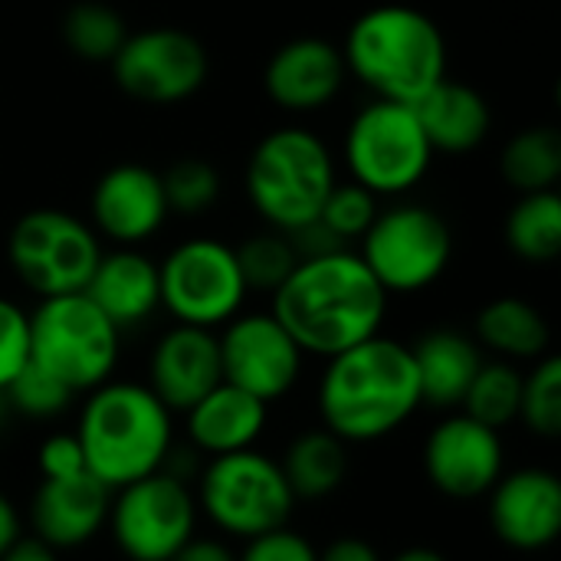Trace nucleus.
I'll use <instances>...</instances> for the list:
<instances>
[{"mask_svg": "<svg viewBox=\"0 0 561 561\" xmlns=\"http://www.w3.org/2000/svg\"><path fill=\"white\" fill-rule=\"evenodd\" d=\"M273 316L306 355L332 358L381 332L388 293L355 250L299 260L273 293Z\"/></svg>", "mask_w": 561, "mask_h": 561, "instance_id": "nucleus-1", "label": "nucleus"}, {"mask_svg": "<svg viewBox=\"0 0 561 561\" xmlns=\"http://www.w3.org/2000/svg\"><path fill=\"white\" fill-rule=\"evenodd\" d=\"M316 401L322 427L345 444L391 437L424 404L411 345L378 332L325 358Z\"/></svg>", "mask_w": 561, "mask_h": 561, "instance_id": "nucleus-2", "label": "nucleus"}, {"mask_svg": "<svg viewBox=\"0 0 561 561\" xmlns=\"http://www.w3.org/2000/svg\"><path fill=\"white\" fill-rule=\"evenodd\" d=\"M171 417L148 385L108 378L92 388L76 424L85 470L112 493L158 473L174 447Z\"/></svg>", "mask_w": 561, "mask_h": 561, "instance_id": "nucleus-3", "label": "nucleus"}, {"mask_svg": "<svg viewBox=\"0 0 561 561\" xmlns=\"http://www.w3.org/2000/svg\"><path fill=\"white\" fill-rule=\"evenodd\" d=\"M348 76L375 99L414 105L427 89L447 79V39L417 7L381 3L365 10L342 43Z\"/></svg>", "mask_w": 561, "mask_h": 561, "instance_id": "nucleus-4", "label": "nucleus"}, {"mask_svg": "<svg viewBox=\"0 0 561 561\" xmlns=\"http://www.w3.org/2000/svg\"><path fill=\"white\" fill-rule=\"evenodd\" d=\"M247 197L273 230H296L319 217L339 181L332 148L302 125H283L263 135L247 161Z\"/></svg>", "mask_w": 561, "mask_h": 561, "instance_id": "nucleus-5", "label": "nucleus"}, {"mask_svg": "<svg viewBox=\"0 0 561 561\" xmlns=\"http://www.w3.org/2000/svg\"><path fill=\"white\" fill-rule=\"evenodd\" d=\"M122 332L85 293L39 299L30 312V362L59 378L72 394L105 385L118 365Z\"/></svg>", "mask_w": 561, "mask_h": 561, "instance_id": "nucleus-6", "label": "nucleus"}, {"mask_svg": "<svg viewBox=\"0 0 561 561\" xmlns=\"http://www.w3.org/2000/svg\"><path fill=\"white\" fill-rule=\"evenodd\" d=\"M197 510L233 539H256L283 529L296 510V496L283 467L256 447L207 457L197 473Z\"/></svg>", "mask_w": 561, "mask_h": 561, "instance_id": "nucleus-7", "label": "nucleus"}, {"mask_svg": "<svg viewBox=\"0 0 561 561\" xmlns=\"http://www.w3.org/2000/svg\"><path fill=\"white\" fill-rule=\"evenodd\" d=\"M342 158L355 184L378 197H401L427 178L434 148L411 105L371 99L352 115Z\"/></svg>", "mask_w": 561, "mask_h": 561, "instance_id": "nucleus-8", "label": "nucleus"}, {"mask_svg": "<svg viewBox=\"0 0 561 561\" xmlns=\"http://www.w3.org/2000/svg\"><path fill=\"white\" fill-rule=\"evenodd\" d=\"M358 243L362 263L388 296H411L434 286L454 256V233L447 220L434 207L414 201L378 210Z\"/></svg>", "mask_w": 561, "mask_h": 561, "instance_id": "nucleus-9", "label": "nucleus"}, {"mask_svg": "<svg viewBox=\"0 0 561 561\" xmlns=\"http://www.w3.org/2000/svg\"><path fill=\"white\" fill-rule=\"evenodd\" d=\"M99 256V233L56 207L26 210L7 237L10 270L39 299L82 293Z\"/></svg>", "mask_w": 561, "mask_h": 561, "instance_id": "nucleus-10", "label": "nucleus"}, {"mask_svg": "<svg viewBox=\"0 0 561 561\" xmlns=\"http://www.w3.org/2000/svg\"><path fill=\"white\" fill-rule=\"evenodd\" d=\"M158 279L161 309H168L174 322L197 329H224L243 312L250 296L233 247L214 237H191L178 243L158 263Z\"/></svg>", "mask_w": 561, "mask_h": 561, "instance_id": "nucleus-11", "label": "nucleus"}, {"mask_svg": "<svg viewBox=\"0 0 561 561\" xmlns=\"http://www.w3.org/2000/svg\"><path fill=\"white\" fill-rule=\"evenodd\" d=\"M197 513L191 483L158 470L112 493L105 526L128 561H171L194 539Z\"/></svg>", "mask_w": 561, "mask_h": 561, "instance_id": "nucleus-12", "label": "nucleus"}, {"mask_svg": "<svg viewBox=\"0 0 561 561\" xmlns=\"http://www.w3.org/2000/svg\"><path fill=\"white\" fill-rule=\"evenodd\" d=\"M108 66L115 85L145 105H178L197 95L210 72L204 43L178 26L128 33Z\"/></svg>", "mask_w": 561, "mask_h": 561, "instance_id": "nucleus-13", "label": "nucleus"}, {"mask_svg": "<svg viewBox=\"0 0 561 561\" xmlns=\"http://www.w3.org/2000/svg\"><path fill=\"white\" fill-rule=\"evenodd\" d=\"M224 381L273 404L286 398L299 375L306 352L283 329L273 312H240L217 335Z\"/></svg>", "mask_w": 561, "mask_h": 561, "instance_id": "nucleus-14", "label": "nucleus"}, {"mask_svg": "<svg viewBox=\"0 0 561 561\" xmlns=\"http://www.w3.org/2000/svg\"><path fill=\"white\" fill-rule=\"evenodd\" d=\"M506 470L500 431L467 417H444L424 444V473L431 486L450 500L486 496Z\"/></svg>", "mask_w": 561, "mask_h": 561, "instance_id": "nucleus-15", "label": "nucleus"}, {"mask_svg": "<svg viewBox=\"0 0 561 561\" xmlns=\"http://www.w3.org/2000/svg\"><path fill=\"white\" fill-rule=\"evenodd\" d=\"M92 230L108 237L115 247H141L171 217L161 174L148 164H115L108 168L89 201Z\"/></svg>", "mask_w": 561, "mask_h": 561, "instance_id": "nucleus-16", "label": "nucleus"}, {"mask_svg": "<svg viewBox=\"0 0 561 561\" xmlns=\"http://www.w3.org/2000/svg\"><path fill=\"white\" fill-rule=\"evenodd\" d=\"M490 496V526L516 552H542L561 533V483L556 473L526 467L503 473Z\"/></svg>", "mask_w": 561, "mask_h": 561, "instance_id": "nucleus-17", "label": "nucleus"}, {"mask_svg": "<svg viewBox=\"0 0 561 561\" xmlns=\"http://www.w3.org/2000/svg\"><path fill=\"white\" fill-rule=\"evenodd\" d=\"M345 79L348 69L342 59V46L319 36H299L283 43L263 69L266 95L283 112L296 115H309L332 105L345 89Z\"/></svg>", "mask_w": 561, "mask_h": 561, "instance_id": "nucleus-18", "label": "nucleus"}, {"mask_svg": "<svg viewBox=\"0 0 561 561\" xmlns=\"http://www.w3.org/2000/svg\"><path fill=\"white\" fill-rule=\"evenodd\" d=\"M220 381L224 371L214 329L174 322L154 342L148 362V388L171 414H187Z\"/></svg>", "mask_w": 561, "mask_h": 561, "instance_id": "nucleus-19", "label": "nucleus"}, {"mask_svg": "<svg viewBox=\"0 0 561 561\" xmlns=\"http://www.w3.org/2000/svg\"><path fill=\"white\" fill-rule=\"evenodd\" d=\"M112 490L92 473L69 480H43L30 500L33 536L53 546L56 552L79 549L92 542L108 523Z\"/></svg>", "mask_w": 561, "mask_h": 561, "instance_id": "nucleus-20", "label": "nucleus"}, {"mask_svg": "<svg viewBox=\"0 0 561 561\" xmlns=\"http://www.w3.org/2000/svg\"><path fill=\"white\" fill-rule=\"evenodd\" d=\"M82 293L118 332L145 325L161 309L158 263L138 247H115L108 253L102 250Z\"/></svg>", "mask_w": 561, "mask_h": 561, "instance_id": "nucleus-21", "label": "nucleus"}, {"mask_svg": "<svg viewBox=\"0 0 561 561\" xmlns=\"http://www.w3.org/2000/svg\"><path fill=\"white\" fill-rule=\"evenodd\" d=\"M184 417L191 447L201 457H224L256 447L270 421V404L220 381Z\"/></svg>", "mask_w": 561, "mask_h": 561, "instance_id": "nucleus-22", "label": "nucleus"}, {"mask_svg": "<svg viewBox=\"0 0 561 561\" xmlns=\"http://www.w3.org/2000/svg\"><path fill=\"white\" fill-rule=\"evenodd\" d=\"M411 108H414L434 154L437 151L467 154L486 141L490 125H493L490 102L473 85L457 82V79H440Z\"/></svg>", "mask_w": 561, "mask_h": 561, "instance_id": "nucleus-23", "label": "nucleus"}, {"mask_svg": "<svg viewBox=\"0 0 561 561\" xmlns=\"http://www.w3.org/2000/svg\"><path fill=\"white\" fill-rule=\"evenodd\" d=\"M411 355L421 381V401L437 411L460 408L470 381L483 365V348L477 345V339L457 329H434L421 335Z\"/></svg>", "mask_w": 561, "mask_h": 561, "instance_id": "nucleus-24", "label": "nucleus"}, {"mask_svg": "<svg viewBox=\"0 0 561 561\" xmlns=\"http://www.w3.org/2000/svg\"><path fill=\"white\" fill-rule=\"evenodd\" d=\"M552 332L546 316L516 296L493 299L477 316V345L503 362H539L549 352Z\"/></svg>", "mask_w": 561, "mask_h": 561, "instance_id": "nucleus-25", "label": "nucleus"}, {"mask_svg": "<svg viewBox=\"0 0 561 561\" xmlns=\"http://www.w3.org/2000/svg\"><path fill=\"white\" fill-rule=\"evenodd\" d=\"M283 477L296 500H325L348 477V444L332 431H302L279 460Z\"/></svg>", "mask_w": 561, "mask_h": 561, "instance_id": "nucleus-26", "label": "nucleus"}, {"mask_svg": "<svg viewBox=\"0 0 561 561\" xmlns=\"http://www.w3.org/2000/svg\"><path fill=\"white\" fill-rule=\"evenodd\" d=\"M500 174L519 194L556 191L561 181V131L556 125L523 128L500 154Z\"/></svg>", "mask_w": 561, "mask_h": 561, "instance_id": "nucleus-27", "label": "nucleus"}, {"mask_svg": "<svg viewBox=\"0 0 561 561\" xmlns=\"http://www.w3.org/2000/svg\"><path fill=\"white\" fill-rule=\"evenodd\" d=\"M506 243L526 263H552L561 253L559 191L519 194L506 217Z\"/></svg>", "mask_w": 561, "mask_h": 561, "instance_id": "nucleus-28", "label": "nucleus"}, {"mask_svg": "<svg viewBox=\"0 0 561 561\" xmlns=\"http://www.w3.org/2000/svg\"><path fill=\"white\" fill-rule=\"evenodd\" d=\"M519 401H523V371L513 362H483L477 378L470 381L463 394V414L503 431L519 421Z\"/></svg>", "mask_w": 561, "mask_h": 561, "instance_id": "nucleus-29", "label": "nucleus"}, {"mask_svg": "<svg viewBox=\"0 0 561 561\" xmlns=\"http://www.w3.org/2000/svg\"><path fill=\"white\" fill-rule=\"evenodd\" d=\"M125 36H128V26L122 13L95 0H82L69 7L62 16V39L85 62H112Z\"/></svg>", "mask_w": 561, "mask_h": 561, "instance_id": "nucleus-30", "label": "nucleus"}, {"mask_svg": "<svg viewBox=\"0 0 561 561\" xmlns=\"http://www.w3.org/2000/svg\"><path fill=\"white\" fill-rule=\"evenodd\" d=\"M233 253H237V263L250 293H276L299 263L289 237L273 227L247 237L240 247H233Z\"/></svg>", "mask_w": 561, "mask_h": 561, "instance_id": "nucleus-31", "label": "nucleus"}, {"mask_svg": "<svg viewBox=\"0 0 561 561\" xmlns=\"http://www.w3.org/2000/svg\"><path fill=\"white\" fill-rule=\"evenodd\" d=\"M161 187L168 210L178 217H201L220 201V174L210 161L204 158H178L161 171Z\"/></svg>", "mask_w": 561, "mask_h": 561, "instance_id": "nucleus-32", "label": "nucleus"}, {"mask_svg": "<svg viewBox=\"0 0 561 561\" xmlns=\"http://www.w3.org/2000/svg\"><path fill=\"white\" fill-rule=\"evenodd\" d=\"M519 421L542 440L561 434V362L556 355H542L536 368L523 375Z\"/></svg>", "mask_w": 561, "mask_h": 561, "instance_id": "nucleus-33", "label": "nucleus"}, {"mask_svg": "<svg viewBox=\"0 0 561 561\" xmlns=\"http://www.w3.org/2000/svg\"><path fill=\"white\" fill-rule=\"evenodd\" d=\"M3 394L10 401V411L20 414V417H30V421H53L76 398L59 378H53L49 371H43L36 362H26L13 375V381L3 388Z\"/></svg>", "mask_w": 561, "mask_h": 561, "instance_id": "nucleus-34", "label": "nucleus"}, {"mask_svg": "<svg viewBox=\"0 0 561 561\" xmlns=\"http://www.w3.org/2000/svg\"><path fill=\"white\" fill-rule=\"evenodd\" d=\"M378 210H381L378 194H371L368 187H362L355 181H335V187L329 191V197L319 210V220L348 247L368 233Z\"/></svg>", "mask_w": 561, "mask_h": 561, "instance_id": "nucleus-35", "label": "nucleus"}, {"mask_svg": "<svg viewBox=\"0 0 561 561\" xmlns=\"http://www.w3.org/2000/svg\"><path fill=\"white\" fill-rule=\"evenodd\" d=\"M30 362V312L0 296V391Z\"/></svg>", "mask_w": 561, "mask_h": 561, "instance_id": "nucleus-36", "label": "nucleus"}, {"mask_svg": "<svg viewBox=\"0 0 561 561\" xmlns=\"http://www.w3.org/2000/svg\"><path fill=\"white\" fill-rule=\"evenodd\" d=\"M237 561H319V552L306 536L283 526L256 539H247V549L237 556Z\"/></svg>", "mask_w": 561, "mask_h": 561, "instance_id": "nucleus-37", "label": "nucleus"}, {"mask_svg": "<svg viewBox=\"0 0 561 561\" xmlns=\"http://www.w3.org/2000/svg\"><path fill=\"white\" fill-rule=\"evenodd\" d=\"M36 463H39L43 480H69V477H79V473H89L85 470V454H82V444H79L76 434L46 437L39 444Z\"/></svg>", "mask_w": 561, "mask_h": 561, "instance_id": "nucleus-38", "label": "nucleus"}, {"mask_svg": "<svg viewBox=\"0 0 561 561\" xmlns=\"http://www.w3.org/2000/svg\"><path fill=\"white\" fill-rule=\"evenodd\" d=\"M286 237H289V243H293V250H296L299 260H312V256H325V253L345 250V243H342L319 217L306 220L302 227L289 230Z\"/></svg>", "mask_w": 561, "mask_h": 561, "instance_id": "nucleus-39", "label": "nucleus"}, {"mask_svg": "<svg viewBox=\"0 0 561 561\" xmlns=\"http://www.w3.org/2000/svg\"><path fill=\"white\" fill-rule=\"evenodd\" d=\"M319 561H385V559H381V552H378L368 539L342 536V539H335L325 552H319Z\"/></svg>", "mask_w": 561, "mask_h": 561, "instance_id": "nucleus-40", "label": "nucleus"}, {"mask_svg": "<svg viewBox=\"0 0 561 561\" xmlns=\"http://www.w3.org/2000/svg\"><path fill=\"white\" fill-rule=\"evenodd\" d=\"M171 561H237V556L230 552V546H224L220 539H191L187 546H181Z\"/></svg>", "mask_w": 561, "mask_h": 561, "instance_id": "nucleus-41", "label": "nucleus"}, {"mask_svg": "<svg viewBox=\"0 0 561 561\" xmlns=\"http://www.w3.org/2000/svg\"><path fill=\"white\" fill-rule=\"evenodd\" d=\"M0 561H59V552L53 546H46L43 539H36V536H20L0 556Z\"/></svg>", "mask_w": 561, "mask_h": 561, "instance_id": "nucleus-42", "label": "nucleus"}, {"mask_svg": "<svg viewBox=\"0 0 561 561\" xmlns=\"http://www.w3.org/2000/svg\"><path fill=\"white\" fill-rule=\"evenodd\" d=\"M20 536H23V529H20V513H16V506L10 503V496L0 493V556H3Z\"/></svg>", "mask_w": 561, "mask_h": 561, "instance_id": "nucleus-43", "label": "nucleus"}, {"mask_svg": "<svg viewBox=\"0 0 561 561\" xmlns=\"http://www.w3.org/2000/svg\"><path fill=\"white\" fill-rule=\"evenodd\" d=\"M388 561H447L437 549H427V546H414V549H404V552H398L394 559Z\"/></svg>", "mask_w": 561, "mask_h": 561, "instance_id": "nucleus-44", "label": "nucleus"}, {"mask_svg": "<svg viewBox=\"0 0 561 561\" xmlns=\"http://www.w3.org/2000/svg\"><path fill=\"white\" fill-rule=\"evenodd\" d=\"M10 414H13V411H10V401H7V394L0 391V427H3V421H7Z\"/></svg>", "mask_w": 561, "mask_h": 561, "instance_id": "nucleus-45", "label": "nucleus"}]
</instances>
